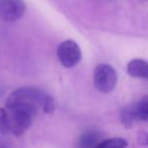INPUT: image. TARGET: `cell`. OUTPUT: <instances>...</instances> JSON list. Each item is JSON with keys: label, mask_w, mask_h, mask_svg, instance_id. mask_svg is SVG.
Masks as SVG:
<instances>
[{"label": "cell", "mask_w": 148, "mask_h": 148, "mask_svg": "<svg viewBox=\"0 0 148 148\" xmlns=\"http://www.w3.org/2000/svg\"><path fill=\"white\" fill-rule=\"evenodd\" d=\"M0 132L4 135L10 134L8 113H7V110L3 108H0Z\"/></svg>", "instance_id": "cell-10"}, {"label": "cell", "mask_w": 148, "mask_h": 148, "mask_svg": "<svg viewBox=\"0 0 148 148\" xmlns=\"http://www.w3.org/2000/svg\"><path fill=\"white\" fill-rule=\"evenodd\" d=\"M9 118V128L10 133L15 136H21L27 131L32 125L34 117L38 114V111L25 105L6 106Z\"/></svg>", "instance_id": "cell-1"}, {"label": "cell", "mask_w": 148, "mask_h": 148, "mask_svg": "<svg viewBox=\"0 0 148 148\" xmlns=\"http://www.w3.org/2000/svg\"><path fill=\"white\" fill-rule=\"evenodd\" d=\"M142 1H147V0H142Z\"/></svg>", "instance_id": "cell-13"}, {"label": "cell", "mask_w": 148, "mask_h": 148, "mask_svg": "<svg viewBox=\"0 0 148 148\" xmlns=\"http://www.w3.org/2000/svg\"><path fill=\"white\" fill-rule=\"evenodd\" d=\"M50 95L36 87H21L10 93L6 101V106L25 105L37 110H43Z\"/></svg>", "instance_id": "cell-2"}, {"label": "cell", "mask_w": 148, "mask_h": 148, "mask_svg": "<svg viewBox=\"0 0 148 148\" xmlns=\"http://www.w3.org/2000/svg\"><path fill=\"white\" fill-rule=\"evenodd\" d=\"M0 148H3V147H0Z\"/></svg>", "instance_id": "cell-14"}, {"label": "cell", "mask_w": 148, "mask_h": 148, "mask_svg": "<svg viewBox=\"0 0 148 148\" xmlns=\"http://www.w3.org/2000/svg\"><path fill=\"white\" fill-rule=\"evenodd\" d=\"M118 74L115 68L109 64H99L93 72V82L95 88L103 93H109L117 85Z\"/></svg>", "instance_id": "cell-3"}, {"label": "cell", "mask_w": 148, "mask_h": 148, "mask_svg": "<svg viewBox=\"0 0 148 148\" xmlns=\"http://www.w3.org/2000/svg\"><path fill=\"white\" fill-rule=\"evenodd\" d=\"M101 142V136L97 131L88 130L82 133L77 141V148H95Z\"/></svg>", "instance_id": "cell-7"}, {"label": "cell", "mask_w": 148, "mask_h": 148, "mask_svg": "<svg viewBox=\"0 0 148 148\" xmlns=\"http://www.w3.org/2000/svg\"><path fill=\"white\" fill-rule=\"evenodd\" d=\"M127 72L130 76L148 80V62L142 59H133L128 63Z\"/></svg>", "instance_id": "cell-6"}, {"label": "cell", "mask_w": 148, "mask_h": 148, "mask_svg": "<svg viewBox=\"0 0 148 148\" xmlns=\"http://www.w3.org/2000/svg\"><path fill=\"white\" fill-rule=\"evenodd\" d=\"M121 120L123 122L124 126H126L127 128H130L133 126L134 122L136 121L135 116L133 114V111H132L131 106L130 107H127L122 111L121 113Z\"/></svg>", "instance_id": "cell-11"}, {"label": "cell", "mask_w": 148, "mask_h": 148, "mask_svg": "<svg viewBox=\"0 0 148 148\" xmlns=\"http://www.w3.org/2000/svg\"><path fill=\"white\" fill-rule=\"evenodd\" d=\"M27 5L23 0H0V18L4 21H16L23 16Z\"/></svg>", "instance_id": "cell-5"}, {"label": "cell", "mask_w": 148, "mask_h": 148, "mask_svg": "<svg viewBox=\"0 0 148 148\" xmlns=\"http://www.w3.org/2000/svg\"><path fill=\"white\" fill-rule=\"evenodd\" d=\"M139 142L142 145H148V133H141L139 135Z\"/></svg>", "instance_id": "cell-12"}, {"label": "cell", "mask_w": 148, "mask_h": 148, "mask_svg": "<svg viewBox=\"0 0 148 148\" xmlns=\"http://www.w3.org/2000/svg\"><path fill=\"white\" fill-rule=\"evenodd\" d=\"M136 121L148 122V95L142 97L140 101L131 106Z\"/></svg>", "instance_id": "cell-8"}, {"label": "cell", "mask_w": 148, "mask_h": 148, "mask_svg": "<svg viewBox=\"0 0 148 148\" xmlns=\"http://www.w3.org/2000/svg\"><path fill=\"white\" fill-rule=\"evenodd\" d=\"M128 142L123 138H110L101 141L95 148H125Z\"/></svg>", "instance_id": "cell-9"}, {"label": "cell", "mask_w": 148, "mask_h": 148, "mask_svg": "<svg viewBox=\"0 0 148 148\" xmlns=\"http://www.w3.org/2000/svg\"><path fill=\"white\" fill-rule=\"evenodd\" d=\"M57 57L64 67L72 68L81 61L82 53L78 44L72 40H67L58 46Z\"/></svg>", "instance_id": "cell-4"}]
</instances>
